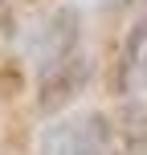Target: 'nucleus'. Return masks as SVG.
<instances>
[{
  "label": "nucleus",
  "mask_w": 147,
  "mask_h": 155,
  "mask_svg": "<svg viewBox=\"0 0 147 155\" xmlns=\"http://www.w3.org/2000/svg\"><path fill=\"white\" fill-rule=\"evenodd\" d=\"M74 45H78V12L74 8H57V12H49L45 21L33 29L25 53H29L33 70L41 78H49V74H57L65 61H70Z\"/></svg>",
  "instance_id": "obj_1"
},
{
  "label": "nucleus",
  "mask_w": 147,
  "mask_h": 155,
  "mask_svg": "<svg viewBox=\"0 0 147 155\" xmlns=\"http://www.w3.org/2000/svg\"><path fill=\"white\" fill-rule=\"evenodd\" d=\"M37 155H106V123H102V114L57 118L41 135Z\"/></svg>",
  "instance_id": "obj_2"
},
{
  "label": "nucleus",
  "mask_w": 147,
  "mask_h": 155,
  "mask_svg": "<svg viewBox=\"0 0 147 155\" xmlns=\"http://www.w3.org/2000/svg\"><path fill=\"white\" fill-rule=\"evenodd\" d=\"M119 82H123L127 94L147 86V16L131 29V37H127V49H123V74H119Z\"/></svg>",
  "instance_id": "obj_3"
},
{
  "label": "nucleus",
  "mask_w": 147,
  "mask_h": 155,
  "mask_svg": "<svg viewBox=\"0 0 147 155\" xmlns=\"http://www.w3.org/2000/svg\"><path fill=\"white\" fill-rule=\"evenodd\" d=\"M131 155H147V139H143V143H135V147H131Z\"/></svg>",
  "instance_id": "obj_4"
}]
</instances>
